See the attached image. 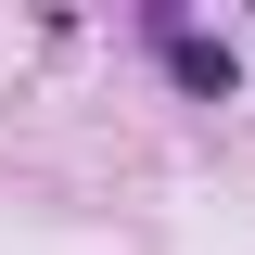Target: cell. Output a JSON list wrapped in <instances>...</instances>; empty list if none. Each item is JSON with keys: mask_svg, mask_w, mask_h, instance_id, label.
<instances>
[{"mask_svg": "<svg viewBox=\"0 0 255 255\" xmlns=\"http://www.w3.org/2000/svg\"><path fill=\"white\" fill-rule=\"evenodd\" d=\"M166 64H179V90H204V102H230V90H243V51H230V38H166Z\"/></svg>", "mask_w": 255, "mask_h": 255, "instance_id": "obj_1", "label": "cell"}]
</instances>
